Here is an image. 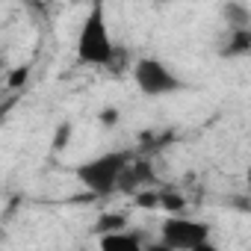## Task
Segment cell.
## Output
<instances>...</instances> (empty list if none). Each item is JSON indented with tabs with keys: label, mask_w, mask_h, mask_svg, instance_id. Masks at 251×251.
<instances>
[{
	"label": "cell",
	"mask_w": 251,
	"mask_h": 251,
	"mask_svg": "<svg viewBox=\"0 0 251 251\" xmlns=\"http://www.w3.org/2000/svg\"><path fill=\"white\" fill-rule=\"evenodd\" d=\"M115 50L118 48H115L109 24H106L103 0H95L80 24V33H77V59L83 65H92V68H106L112 62Z\"/></svg>",
	"instance_id": "6da1fadb"
},
{
	"label": "cell",
	"mask_w": 251,
	"mask_h": 251,
	"mask_svg": "<svg viewBox=\"0 0 251 251\" xmlns=\"http://www.w3.org/2000/svg\"><path fill=\"white\" fill-rule=\"evenodd\" d=\"M213 225L189 219L183 213H169L160 225V245L169 251H213Z\"/></svg>",
	"instance_id": "7a4b0ae2"
},
{
	"label": "cell",
	"mask_w": 251,
	"mask_h": 251,
	"mask_svg": "<svg viewBox=\"0 0 251 251\" xmlns=\"http://www.w3.org/2000/svg\"><path fill=\"white\" fill-rule=\"evenodd\" d=\"M127 160H130V151H106V154H98V157L80 163L74 169V175L92 195L106 198V195L118 192V177H121V169Z\"/></svg>",
	"instance_id": "3957f363"
},
{
	"label": "cell",
	"mask_w": 251,
	"mask_h": 251,
	"mask_svg": "<svg viewBox=\"0 0 251 251\" xmlns=\"http://www.w3.org/2000/svg\"><path fill=\"white\" fill-rule=\"evenodd\" d=\"M133 71V83L145 98H166V95H177L183 89H189V83L160 56H142L130 65Z\"/></svg>",
	"instance_id": "277c9868"
},
{
	"label": "cell",
	"mask_w": 251,
	"mask_h": 251,
	"mask_svg": "<svg viewBox=\"0 0 251 251\" xmlns=\"http://www.w3.org/2000/svg\"><path fill=\"white\" fill-rule=\"evenodd\" d=\"M154 180H157V175H154L151 160H148V157H133V154H130V160L124 163L121 177H118V192L133 195V192H139V189L154 186Z\"/></svg>",
	"instance_id": "5b68a950"
},
{
	"label": "cell",
	"mask_w": 251,
	"mask_h": 251,
	"mask_svg": "<svg viewBox=\"0 0 251 251\" xmlns=\"http://www.w3.org/2000/svg\"><path fill=\"white\" fill-rule=\"evenodd\" d=\"M248 53H251V27L227 30V36L219 45V56L222 59H245Z\"/></svg>",
	"instance_id": "8992f818"
},
{
	"label": "cell",
	"mask_w": 251,
	"mask_h": 251,
	"mask_svg": "<svg viewBox=\"0 0 251 251\" xmlns=\"http://www.w3.org/2000/svg\"><path fill=\"white\" fill-rule=\"evenodd\" d=\"M145 245V239L127 227H121V230H109V233H100V248L106 251H139Z\"/></svg>",
	"instance_id": "52a82bcc"
},
{
	"label": "cell",
	"mask_w": 251,
	"mask_h": 251,
	"mask_svg": "<svg viewBox=\"0 0 251 251\" xmlns=\"http://www.w3.org/2000/svg\"><path fill=\"white\" fill-rule=\"evenodd\" d=\"M222 21L227 24V30H242L251 27V9L245 0H227L222 6Z\"/></svg>",
	"instance_id": "ba28073f"
},
{
	"label": "cell",
	"mask_w": 251,
	"mask_h": 251,
	"mask_svg": "<svg viewBox=\"0 0 251 251\" xmlns=\"http://www.w3.org/2000/svg\"><path fill=\"white\" fill-rule=\"evenodd\" d=\"M121 227H127V213H118V210L100 213L98 222H95V230L98 233H109V230H121Z\"/></svg>",
	"instance_id": "9c48e42d"
},
{
	"label": "cell",
	"mask_w": 251,
	"mask_h": 251,
	"mask_svg": "<svg viewBox=\"0 0 251 251\" xmlns=\"http://www.w3.org/2000/svg\"><path fill=\"white\" fill-rule=\"evenodd\" d=\"M157 207H163V210H169V213H183L186 198H183V195H177V192L160 189V192H157Z\"/></svg>",
	"instance_id": "30bf717a"
},
{
	"label": "cell",
	"mask_w": 251,
	"mask_h": 251,
	"mask_svg": "<svg viewBox=\"0 0 251 251\" xmlns=\"http://www.w3.org/2000/svg\"><path fill=\"white\" fill-rule=\"evenodd\" d=\"M71 130H74V127H71V121H62L59 127L53 130V145H50V148H53V154H56V151H62V148H68V142H71Z\"/></svg>",
	"instance_id": "8fae6325"
},
{
	"label": "cell",
	"mask_w": 251,
	"mask_h": 251,
	"mask_svg": "<svg viewBox=\"0 0 251 251\" xmlns=\"http://www.w3.org/2000/svg\"><path fill=\"white\" fill-rule=\"evenodd\" d=\"M98 121L103 124V127H115V124L121 121V112H118V106H103V109L98 112Z\"/></svg>",
	"instance_id": "7c38bea8"
},
{
	"label": "cell",
	"mask_w": 251,
	"mask_h": 251,
	"mask_svg": "<svg viewBox=\"0 0 251 251\" xmlns=\"http://www.w3.org/2000/svg\"><path fill=\"white\" fill-rule=\"evenodd\" d=\"M27 77H30V65H21V68H15V71L9 74V80H6V83H9L12 89H21V86L27 83Z\"/></svg>",
	"instance_id": "4fadbf2b"
}]
</instances>
